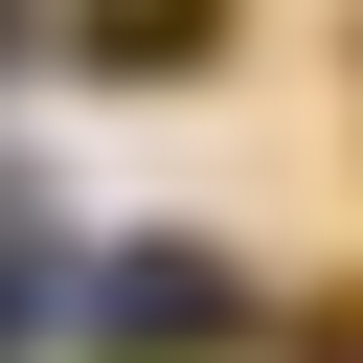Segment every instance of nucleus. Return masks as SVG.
I'll return each mask as SVG.
<instances>
[{"instance_id":"1","label":"nucleus","mask_w":363,"mask_h":363,"mask_svg":"<svg viewBox=\"0 0 363 363\" xmlns=\"http://www.w3.org/2000/svg\"><path fill=\"white\" fill-rule=\"evenodd\" d=\"M227 0H91V68H204Z\"/></svg>"}]
</instances>
